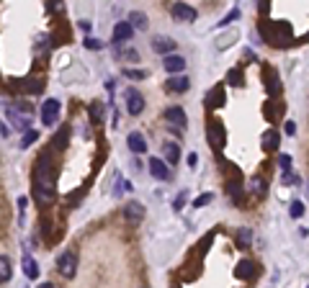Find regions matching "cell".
Masks as SVG:
<instances>
[{
	"label": "cell",
	"mask_w": 309,
	"mask_h": 288,
	"mask_svg": "<svg viewBox=\"0 0 309 288\" xmlns=\"http://www.w3.org/2000/svg\"><path fill=\"white\" fill-rule=\"evenodd\" d=\"M88 113H90L93 121H103V103H101V101H93L90 108H88Z\"/></svg>",
	"instance_id": "cell-29"
},
{
	"label": "cell",
	"mask_w": 309,
	"mask_h": 288,
	"mask_svg": "<svg viewBox=\"0 0 309 288\" xmlns=\"http://www.w3.org/2000/svg\"><path fill=\"white\" fill-rule=\"evenodd\" d=\"M211 198H214L211 193H204L201 198H196V201H194V206H196V208H201V206H206V203H211Z\"/></svg>",
	"instance_id": "cell-37"
},
{
	"label": "cell",
	"mask_w": 309,
	"mask_h": 288,
	"mask_svg": "<svg viewBox=\"0 0 309 288\" xmlns=\"http://www.w3.org/2000/svg\"><path fill=\"white\" fill-rule=\"evenodd\" d=\"M306 39H309V34H306Z\"/></svg>",
	"instance_id": "cell-48"
},
{
	"label": "cell",
	"mask_w": 309,
	"mask_h": 288,
	"mask_svg": "<svg viewBox=\"0 0 309 288\" xmlns=\"http://www.w3.org/2000/svg\"><path fill=\"white\" fill-rule=\"evenodd\" d=\"M222 103H224V88L217 85V88L206 95V106H209V108H219Z\"/></svg>",
	"instance_id": "cell-21"
},
{
	"label": "cell",
	"mask_w": 309,
	"mask_h": 288,
	"mask_svg": "<svg viewBox=\"0 0 309 288\" xmlns=\"http://www.w3.org/2000/svg\"><path fill=\"white\" fill-rule=\"evenodd\" d=\"M149 172H152L154 180H168V178H170V167H168V162H165V160H158V157H152V160H149Z\"/></svg>",
	"instance_id": "cell-8"
},
{
	"label": "cell",
	"mask_w": 309,
	"mask_h": 288,
	"mask_svg": "<svg viewBox=\"0 0 309 288\" xmlns=\"http://www.w3.org/2000/svg\"><path fill=\"white\" fill-rule=\"evenodd\" d=\"M152 49L160 52V54H165V57H170V54L176 52V42H173L170 36H154V39H152Z\"/></svg>",
	"instance_id": "cell-9"
},
{
	"label": "cell",
	"mask_w": 309,
	"mask_h": 288,
	"mask_svg": "<svg viewBox=\"0 0 309 288\" xmlns=\"http://www.w3.org/2000/svg\"><path fill=\"white\" fill-rule=\"evenodd\" d=\"M163 67H165L170 75H176V72H183V70H186V60L178 57V54H170V57L163 60Z\"/></svg>",
	"instance_id": "cell-16"
},
{
	"label": "cell",
	"mask_w": 309,
	"mask_h": 288,
	"mask_svg": "<svg viewBox=\"0 0 309 288\" xmlns=\"http://www.w3.org/2000/svg\"><path fill=\"white\" fill-rule=\"evenodd\" d=\"M196 162H199V157H196V155H188V165L196 167Z\"/></svg>",
	"instance_id": "cell-44"
},
{
	"label": "cell",
	"mask_w": 309,
	"mask_h": 288,
	"mask_svg": "<svg viewBox=\"0 0 309 288\" xmlns=\"http://www.w3.org/2000/svg\"><path fill=\"white\" fill-rule=\"evenodd\" d=\"M258 11H260V16H268V13H271V3H260Z\"/></svg>",
	"instance_id": "cell-40"
},
{
	"label": "cell",
	"mask_w": 309,
	"mask_h": 288,
	"mask_svg": "<svg viewBox=\"0 0 309 288\" xmlns=\"http://www.w3.org/2000/svg\"><path fill=\"white\" fill-rule=\"evenodd\" d=\"M31 142H36V131H26V134H24V139H21V147L26 149Z\"/></svg>",
	"instance_id": "cell-36"
},
{
	"label": "cell",
	"mask_w": 309,
	"mask_h": 288,
	"mask_svg": "<svg viewBox=\"0 0 309 288\" xmlns=\"http://www.w3.org/2000/svg\"><path fill=\"white\" fill-rule=\"evenodd\" d=\"M18 83H21V93H31V95H36V93L44 90V83L36 80V78H24V80H18Z\"/></svg>",
	"instance_id": "cell-19"
},
{
	"label": "cell",
	"mask_w": 309,
	"mask_h": 288,
	"mask_svg": "<svg viewBox=\"0 0 309 288\" xmlns=\"http://www.w3.org/2000/svg\"><path fill=\"white\" fill-rule=\"evenodd\" d=\"M170 13L178 18V21H196V8H191L188 3H176L173 8H170Z\"/></svg>",
	"instance_id": "cell-10"
},
{
	"label": "cell",
	"mask_w": 309,
	"mask_h": 288,
	"mask_svg": "<svg viewBox=\"0 0 309 288\" xmlns=\"http://www.w3.org/2000/svg\"><path fill=\"white\" fill-rule=\"evenodd\" d=\"M209 142H211L214 149H224L227 134H224V126L219 121H209Z\"/></svg>",
	"instance_id": "cell-7"
},
{
	"label": "cell",
	"mask_w": 309,
	"mask_h": 288,
	"mask_svg": "<svg viewBox=\"0 0 309 288\" xmlns=\"http://www.w3.org/2000/svg\"><path fill=\"white\" fill-rule=\"evenodd\" d=\"M6 113H8L11 124H13V126H18V129H24V131H29V126L34 124V108H31V106H26V103L6 106Z\"/></svg>",
	"instance_id": "cell-2"
},
{
	"label": "cell",
	"mask_w": 309,
	"mask_h": 288,
	"mask_svg": "<svg viewBox=\"0 0 309 288\" xmlns=\"http://www.w3.org/2000/svg\"><path fill=\"white\" fill-rule=\"evenodd\" d=\"M24 275H26L29 280H34V278L39 275V265H36V260H34L31 255H24Z\"/></svg>",
	"instance_id": "cell-22"
},
{
	"label": "cell",
	"mask_w": 309,
	"mask_h": 288,
	"mask_svg": "<svg viewBox=\"0 0 309 288\" xmlns=\"http://www.w3.org/2000/svg\"><path fill=\"white\" fill-rule=\"evenodd\" d=\"M286 134H291V137L296 134V124L294 121H286Z\"/></svg>",
	"instance_id": "cell-42"
},
{
	"label": "cell",
	"mask_w": 309,
	"mask_h": 288,
	"mask_svg": "<svg viewBox=\"0 0 309 288\" xmlns=\"http://www.w3.org/2000/svg\"><path fill=\"white\" fill-rule=\"evenodd\" d=\"M124 101H126V111H129L131 116H139V113L144 111V98H142V93H139L137 88H129V90L124 93Z\"/></svg>",
	"instance_id": "cell-5"
},
{
	"label": "cell",
	"mask_w": 309,
	"mask_h": 288,
	"mask_svg": "<svg viewBox=\"0 0 309 288\" xmlns=\"http://www.w3.org/2000/svg\"><path fill=\"white\" fill-rule=\"evenodd\" d=\"M306 196H309V183H306Z\"/></svg>",
	"instance_id": "cell-47"
},
{
	"label": "cell",
	"mask_w": 309,
	"mask_h": 288,
	"mask_svg": "<svg viewBox=\"0 0 309 288\" xmlns=\"http://www.w3.org/2000/svg\"><path fill=\"white\" fill-rule=\"evenodd\" d=\"M57 270H60L65 278H72V275L78 273V252H72V249L62 252V255L57 257Z\"/></svg>",
	"instance_id": "cell-4"
},
{
	"label": "cell",
	"mask_w": 309,
	"mask_h": 288,
	"mask_svg": "<svg viewBox=\"0 0 309 288\" xmlns=\"http://www.w3.org/2000/svg\"><path fill=\"white\" fill-rule=\"evenodd\" d=\"M278 165H281L283 172H288V167H291V157H288V155H281V157H278Z\"/></svg>",
	"instance_id": "cell-38"
},
{
	"label": "cell",
	"mask_w": 309,
	"mask_h": 288,
	"mask_svg": "<svg viewBox=\"0 0 309 288\" xmlns=\"http://www.w3.org/2000/svg\"><path fill=\"white\" fill-rule=\"evenodd\" d=\"M183 201H186V193H181V196L176 198V208H178V206H183Z\"/></svg>",
	"instance_id": "cell-45"
},
{
	"label": "cell",
	"mask_w": 309,
	"mask_h": 288,
	"mask_svg": "<svg viewBox=\"0 0 309 288\" xmlns=\"http://www.w3.org/2000/svg\"><path fill=\"white\" fill-rule=\"evenodd\" d=\"M119 57H121V60H131V62H137V60H139V52H137V49H126V52H121Z\"/></svg>",
	"instance_id": "cell-35"
},
{
	"label": "cell",
	"mask_w": 309,
	"mask_h": 288,
	"mask_svg": "<svg viewBox=\"0 0 309 288\" xmlns=\"http://www.w3.org/2000/svg\"><path fill=\"white\" fill-rule=\"evenodd\" d=\"M131 34H134V26H131L129 21L116 24V26H113V44H121V42L131 39Z\"/></svg>",
	"instance_id": "cell-12"
},
{
	"label": "cell",
	"mask_w": 309,
	"mask_h": 288,
	"mask_svg": "<svg viewBox=\"0 0 309 288\" xmlns=\"http://www.w3.org/2000/svg\"><path fill=\"white\" fill-rule=\"evenodd\" d=\"M0 280H3V283L11 280V260H8V255L0 257Z\"/></svg>",
	"instance_id": "cell-28"
},
{
	"label": "cell",
	"mask_w": 309,
	"mask_h": 288,
	"mask_svg": "<svg viewBox=\"0 0 309 288\" xmlns=\"http://www.w3.org/2000/svg\"><path fill=\"white\" fill-rule=\"evenodd\" d=\"M235 239H237V244H240V247H247V244H250V239H253V232H250L247 226H242V229H237V237H235Z\"/></svg>",
	"instance_id": "cell-30"
},
{
	"label": "cell",
	"mask_w": 309,
	"mask_h": 288,
	"mask_svg": "<svg viewBox=\"0 0 309 288\" xmlns=\"http://www.w3.org/2000/svg\"><path fill=\"white\" fill-rule=\"evenodd\" d=\"M265 188H268V185H265V180H263V178H258V175H255V178L250 180V193H253V196L263 198V196H265Z\"/></svg>",
	"instance_id": "cell-25"
},
{
	"label": "cell",
	"mask_w": 309,
	"mask_h": 288,
	"mask_svg": "<svg viewBox=\"0 0 309 288\" xmlns=\"http://www.w3.org/2000/svg\"><path fill=\"white\" fill-rule=\"evenodd\" d=\"M124 216H126L129 221H142V219H144V206L137 203V201H131V203L124 206Z\"/></svg>",
	"instance_id": "cell-18"
},
{
	"label": "cell",
	"mask_w": 309,
	"mask_h": 288,
	"mask_svg": "<svg viewBox=\"0 0 309 288\" xmlns=\"http://www.w3.org/2000/svg\"><path fill=\"white\" fill-rule=\"evenodd\" d=\"M283 183H299V178H296V175H288V172H286V175H283Z\"/></svg>",
	"instance_id": "cell-43"
},
{
	"label": "cell",
	"mask_w": 309,
	"mask_h": 288,
	"mask_svg": "<svg viewBox=\"0 0 309 288\" xmlns=\"http://www.w3.org/2000/svg\"><path fill=\"white\" fill-rule=\"evenodd\" d=\"M255 270H258V265H255L253 260H240V262H237L235 275H237L240 280H250V278L255 275Z\"/></svg>",
	"instance_id": "cell-15"
},
{
	"label": "cell",
	"mask_w": 309,
	"mask_h": 288,
	"mask_svg": "<svg viewBox=\"0 0 309 288\" xmlns=\"http://www.w3.org/2000/svg\"><path fill=\"white\" fill-rule=\"evenodd\" d=\"M34 185H52V162H49V152L39 155V160H36Z\"/></svg>",
	"instance_id": "cell-3"
},
{
	"label": "cell",
	"mask_w": 309,
	"mask_h": 288,
	"mask_svg": "<svg viewBox=\"0 0 309 288\" xmlns=\"http://www.w3.org/2000/svg\"><path fill=\"white\" fill-rule=\"evenodd\" d=\"M227 80H229V85H245V78H242V70H232L229 75H227Z\"/></svg>",
	"instance_id": "cell-32"
},
{
	"label": "cell",
	"mask_w": 309,
	"mask_h": 288,
	"mask_svg": "<svg viewBox=\"0 0 309 288\" xmlns=\"http://www.w3.org/2000/svg\"><path fill=\"white\" fill-rule=\"evenodd\" d=\"M85 47H88V49H101L103 44H101L98 39H85Z\"/></svg>",
	"instance_id": "cell-39"
},
{
	"label": "cell",
	"mask_w": 309,
	"mask_h": 288,
	"mask_svg": "<svg viewBox=\"0 0 309 288\" xmlns=\"http://www.w3.org/2000/svg\"><path fill=\"white\" fill-rule=\"evenodd\" d=\"M237 16H240V11H237V8H235V11H232V13H229V16H227V18H224V21H222V26H227V24H229V21H235V18H237Z\"/></svg>",
	"instance_id": "cell-41"
},
{
	"label": "cell",
	"mask_w": 309,
	"mask_h": 288,
	"mask_svg": "<svg viewBox=\"0 0 309 288\" xmlns=\"http://www.w3.org/2000/svg\"><path fill=\"white\" fill-rule=\"evenodd\" d=\"M124 75H126L129 80H144V78H147V70H131V67H126Z\"/></svg>",
	"instance_id": "cell-33"
},
{
	"label": "cell",
	"mask_w": 309,
	"mask_h": 288,
	"mask_svg": "<svg viewBox=\"0 0 309 288\" xmlns=\"http://www.w3.org/2000/svg\"><path fill=\"white\" fill-rule=\"evenodd\" d=\"M34 201L47 206L54 201V185H34Z\"/></svg>",
	"instance_id": "cell-11"
},
{
	"label": "cell",
	"mask_w": 309,
	"mask_h": 288,
	"mask_svg": "<svg viewBox=\"0 0 309 288\" xmlns=\"http://www.w3.org/2000/svg\"><path fill=\"white\" fill-rule=\"evenodd\" d=\"M263 78H265V88H268V93H271V95H278V93H281V78H278L271 67L263 70Z\"/></svg>",
	"instance_id": "cell-13"
},
{
	"label": "cell",
	"mask_w": 309,
	"mask_h": 288,
	"mask_svg": "<svg viewBox=\"0 0 309 288\" xmlns=\"http://www.w3.org/2000/svg\"><path fill=\"white\" fill-rule=\"evenodd\" d=\"M129 24H131V26H137L139 31H144V29H147V16H144L142 11H131V16H129Z\"/></svg>",
	"instance_id": "cell-26"
},
{
	"label": "cell",
	"mask_w": 309,
	"mask_h": 288,
	"mask_svg": "<svg viewBox=\"0 0 309 288\" xmlns=\"http://www.w3.org/2000/svg\"><path fill=\"white\" fill-rule=\"evenodd\" d=\"M301 214H304V203H301V201H294V203H291V216L299 219Z\"/></svg>",
	"instance_id": "cell-34"
},
{
	"label": "cell",
	"mask_w": 309,
	"mask_h": 288,
	"mask_svg": "<svg viewBox=\"0 0 309 288\" xmlns=\"http://www.w3.org/2000/svg\"><path fill=\"white\" fill-rule=\"evenodd\" d=\"M165 119H168L170 124H176V126H186V124H188V116H186V111H183L181 106H170V108L165 111Z\"/></svg>",
	"instance_id": "cell-14"
},
{
	"label": "cell",
	"mask_w": 309,
	"mask_h": 288,
	"mask_svg": "<svg viewBox=\"0 0 309 288\" xmlns=\"http://www.w3.org/2000/svg\"><path fill=\"white\" fill-rule=\"evenodd\" d=\"M281 113H283V108H281V106H273V103H265V119H268V121H276V119H278Z\"/></svg>",
	"instance_id": "cell-31"
},
{
	"label": "cell",
	"mask_w": 309,
	"mask_h": 288,
	"mask_svg": "<svg viewBox=\"0 0 309 288\" xmlns=\"http://www.w3.org/2000/svg\"><path fill=\"white\" fill-rule=\"evenodd\" d=\"M39 288H54V285H52V283H42Z\"/></svg>",
	"instance_id": "cell-46"
},
{
	"label": "cell",
	"mask_w": 309,
	"mask_h": 288,
	"mask_svg": "<svg viewBox=\"0 0 309 288\" xmlns=\"http://www.w3.org/2000/svg\"><path fill=\"white\" fill-rule=\"evenodd\" d=\"M165 157H168V165H176V162L181 160V147L173 144V142H168V144H165Z\"/></svg>",
	"instance_id": "cell-24"
},
{
	"label": "cell",
	"mask_w": 309,
	"mask_h": 288,
	"mask_svg": "<svg viewBox=\"0 0 309 288\" xmlns=\"http://www.w3.org/2000/svg\"><path fill=\"white\" fill-rule=\"evenodd\" d=\"M126 144H129V149L137 152V155H142V152L147 149V142H144V137H142L139 131H131V134L126 137Z\"/></svg>",
	"instance_id": "cell-20"
},
{
	"label": "cell",
	"mask_w": 309,
	"mask_h": 288,
	"mask_svg": "<svg viewBox=\"0 0 309 288\" xmlns=\"http://www.w3.org/2000/svg\"><path fill=\"white\" fill-rule=\"evenodd\" d=\"M168 90L186 93V90H188V78H183V75H178V78H170V80H168Z\"/></svg>",
	"instance_id": "cell-23"
},
{
	"label": "cell",
	"mask_w": 309,
	"mask_h": 288,
	"mask_svg": "<svg viewBox=\"0 0 309 288\" xmlns=\"http://www.w3.org/2000/svg\"><path fill=\"white\" fill-rule=\"evenodd\" d=\"M67 137H70V129H67V126H62V129L57 131V137L52 139V144H54L57 149H65V147H67Z\"/></svg>",
	"instance_id": "cell-27"
},
{
	"label": "cell",
	"mask_w": 309,
	"mask_h": 288,
	"mask_svg": "<svg viewBox=\"0 0 309 288\" xmlns=\"http://www.w3.org/2000/svg\"><path fill=\"white\" fill-rule=\"evenodd\" d=\"M57 119H60V101H54V98L44 101V106H42V121H44V126L57 124Z\"/></svg>",
	"instance_id": "cell-6"
},
{
	"label": "cell",
	"mask_w": 309,
	"mask_h": 288,
	"mask_svg": "<svg viewBox=\"0 0 309 288\" xmlns=\"http://www.w3.org/2000/svg\"><path fill=\"white\" fill-rule=\"evenodd\" d=\"M278 142H281V137H278V129H268V131L263 134V139H260V144H263V149H265V152H273V149H278Z\"/></svg>",
	"instance_id": "cell-17"
},
{
	"label": "cell",
	"mask_w": 309,
	"mask_h": 288,
	"mask_svg": "<svg viewBox=\"0 0 309 288\" xmlns=\"http://www.w3.org/2000/svg\"><path fill=\"white\" fill-rule=\"evenodd\" d=\"M260 36H263L271 47H288L291 39H294L291 26H288L286 21H278V24H273V21H263V24H260Z\"/></svg>",
	"instance_id": "cell-1"
}]
</instances>
